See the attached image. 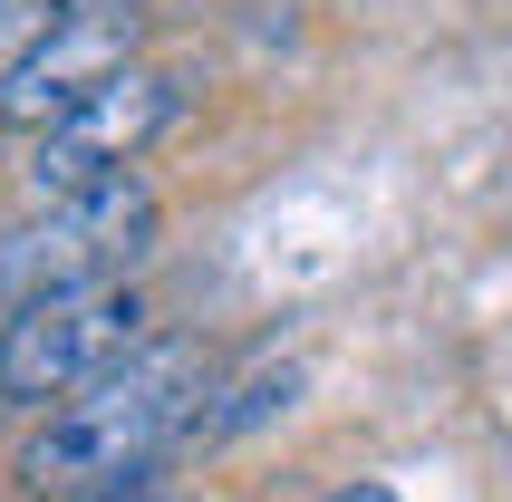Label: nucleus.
<instances>
[{"instance_id": "9", "label": "nucleus", "mask_w": 512, "mask_h": 502, "mask_svg": "<svg viewBox=\"0 0 512 502\" xmlns=\"http://www.w3.org/2000/svg\"><path fill=\"white\" fill-rule=\"evenodd\" d=\"M87 502H145V493H87Z\"/></svg>"}, {"instance_id": "10", "label": "nucleus", "mask_w": 512, "mask_h": 502, "mask_svg": "<svg viewBox=\"0 0 512 502\" xmlns=\"http://www.w3.org/2000/svg\"><path fill=\"white\" fill-rule=\"evenodd\" d=\"M145 502H165V493H145Z\"/></svg>"}, {"instance_id": "8", "label": "nucleus", "mask_w": 512, "mask_h": 502, "mask_svg": "<svg viewBox=\"0 0 512 502\" xmlns=\"http://www.w3.org/2000/svg\"><path fill=\"white\" fill-rule=\"evenodd\" d=\"M329 502H397V493H387V483H339Z\"/></svg>"}, {"instance_id": "5", "label": "nucleus", "mask_w": 512, "mask_h": 502, "mask_svg": "<svg viewBox=\"0 0 512 502\" xmlns=\"http://www.w3.org/2000/svg\"><path fill=\"white\" fill-rule=\"evenodd\" d=\"M136 10L126 0H68V20L29 49V68L0 87V126H29V136H49L68 107H87L107 78L136 68Z\"/></svg>"}, {"instance_id": "7", "label": "nucleus", "mask_w": 512, "mask_h": 502, "mask_svg": "<svg viewBox=\"0 0 512 502\" xmlns=\"http://www.w3.org/2000/svg\"><path fill=\"white\" fill-rule=\"evenodd\" d=\"M58 20H68V0H0V87L29 68V49H39Z\"/></svg>"}, {"instance_id": "6", "label": "nucleus", "mask_w": 512, "mask_h": 502, "mask_svg": "<svg viewBox=\"0 0 512 502\" xmlns=\"http://www.w3.org/2000/svg\"><path fill=\"white\" fill-rule=\"evenodd\" d=\"M290 396H300V358H271V367H252V377H242V387L223 396V406H203V445H232V435H252L261 416H281Z\"/></svg>"}, {"instance_id": "1", "label": "nucleus", "mask_w": 512, "mask_h": 502, "mask_svg": "<svg viewBox=\"0 0 512 502\" xmlns=\"http://www.w3.org/2000/svg\"><path fill=\"white\" fill-rule=\"evenodd\" d=\"M203 387H213V367H203L194 338H145L126 367H107L87 396H68L29 435L20 474L39 493H78V502L87 493H145L165 445L203 425Z\"/></svg>"}, {"instance_id": "3", "label": "nucleus", "mask_w": 512, "mask_h": 502, "mask_svg": "<svg viewBox=\"0 0 512 502\" xmlns=\"http://www.w3.org/2000/svg\"><path fill=\"white\" fill-rule=\"evenodd\" d=\"M155 223H165V203H155L145 174H116L97 194L39 203V223H20L0 242V290H10V309H29V300H58V290L126 280V261H145Z\"/></svg>"}, {"instance_id": "2", "label": "nucleus", "mask_w": 512, "mask_h": 502, "mask_svg": "<svg viewBox=\"0 0 512 502\" xmlns=\"http://www.w3.org/2000/svg\"><path fill=\"white\" fill-rule=\"evenodd\" d=\"M145 290L136 280H97V290H58V300H29L0 319V406H68L87 396L107 367H126L145 348Z\"/></svg>"}, {"instance_id": "4", "label": "nucleus", "mask_w": 512, "mask_h": 502, "mask_svg": "<svg viewBox=\"0 0 512 502\" xmlns=\"http://www.w3.org/2000/svg\"><path fill=\"white\" fill-rule=\"evenodd\" d=\"M174 116H184V78H174V68H126V78H107L87 107H68L49 136L29 145V194L68 203V194H97L116 174H136L145 155L174 136Z\"/></svg>"}]
</instances>
